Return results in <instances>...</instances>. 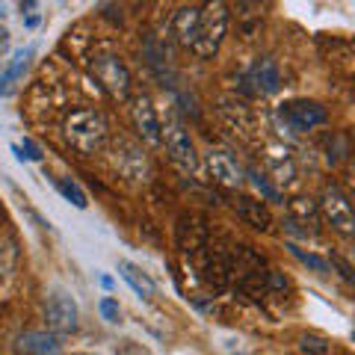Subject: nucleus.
<instances>
[{
  "mask_svg": "<svg viewBox=\"0 0 355 355\" xmlns=\"http://www.w3.org/2000/svg\"><path fill=\"white\" fill-rule=\"evenodd\" d=\"M62 130H65V139L71 142V148L80 151V154L101 151L107 137H110L107 119L92 107L71 110V113L65 116V121H62Z\"/></svg>",
  "mask_w": 355,
  "mask_h": 355,
  "instance_id": "obj_1",
  "label": "nucleus"
},
{
  "mask_svg": "<svg viewBox=\"0 0 355 355\" xmlns=\"http://www.w3.org/2000/svg\"><path fill=\"white\" fill-rule=\"evenodd\" d=\"M228 33V6L225 3H207L198 9V27H196V39H193V53L198 60H214L219 48H222V39Z\"/></svg>",
  "mask_w": 355,
  "mask_h": 355,
  "instance_id": "obj_2",
  "label": "nucleus"
},
{
  "mask_svg": "<svg viewBox=\"0 0 355 355\" xmlns=\"http://www.w3.org/2000/svg\"><path fill=\"white\" fill-rule=\"evenodd\" d=\"M160 142H166V151H169V157L178 169H184V172L198 169V154L190 139V130L184 128V121L172 110H166V116L160 119Z\"/></svg>",
  "mask_w": 355,
  "mask_h": 355,
  "instance_id": "obj_3",
  "label": "nucleus"
},
{
  "mask_svg": "<svg viewBox=\"0 0 355 355\" xmlns=\"http://www.w3.org/2000/svg\"><path fill=\"white\" fill-rule=\"evenodd\" d=\"M110 160H113L116 172L121 178H128L133 184H146L148 181V157L142 151L139 142H133L128 137H119L110 148Z\"/></svg>",
  "mask_w": 355,
  "mask_h": 355,
  "instance_id": "obj_4",
  "label": "nucleus"
},
{
  "mask_svg": "<svg viewBox=\"0 0 355 355\" xmlns=\"http://www.w3.org/2000/svg\"><path fill=\"white\" fill-rule=\"evenodd\" d=\"M279 121L291 133H305V130H314L320 125H326L329 113H326L323 104L296 98V101H287V104L279 107Z\"/></svg>",
  "mask_w": 355,
  "mask_h": 355,
  "instance_id": "obj_5",
  "label": "nucleus"
},
{
  "mask_svg": "<svg viewBox=\"0 0 355 355\" xmlns=\"http://www.w3.org/2000/svg\"><path fill=\"white\" fill-rule=\"evenodd\" d=\"M92 74L98 77V83H101L110 95L119 98V101H125L130 95V71L116 53H98L95 62H92Z\"/></svg>",
  "mask_w": 355,
  "mask_h": 355,
  "instance_id": "obj_6",
  "label": "nucleus"
},
{
  "mask_svg": "<svg viewBox=\"0 0 355 355\" xmlns=\"http://www.w3.org/2000/svg\"><path fill=\"white\" fill-rule=\"evenodd\" d=\"M320 214L326 216V222L335 231H340L343 237H349L355 231V216H352V207H349V198L340 193V187L329 184L323 187V193H320Z\"/></svg>",
  "mask_w": 355,
  "mask_h": 355,
  "instance_id": "obj_7",
  "label": "nucleus"
},
{
  "mask_svg": "<svg viewBox=\"0 0 355 355\" xmlns=\"http://www.w3.org/2000/svg\"><path fill=\"white\" fill-rule=\"evenodd\" d=\"M44 320H48V331L53 335H71L77 329V320H80V311L69 293H53L44 305Z\"/></svg>",
  "mask_w": 355,
  "mask_h": 355,
  "instance_id": "obj_8",
  "label": "nucleus"
},
{
  "mask_svg": "<svg viewBox=\"0 0 355 355\" xmlns=\"http://www.w3.org/2000/svg\"><path fill=\"white\" fill-rule=\"evenodd\" d=\"M130 121L148 146H160V116H157V110H154L151 98L146 92L130 98Z\"/></svg>",
  "mask_w": 355,
  "mask_h": 355,
  "instance_id": "obj_9",
  "label": "nucleus"
},
{
  "mask_svg": "<svg viewBox=\"0 0 355 355\" xmlns=\"http://www.w3.org/2000/svg\"><path fill=\"white\" fill-rule=\"evenodd\" d=\"M243 83L252 95H275L282 89V71H279V62L270 60V57H258L252 62V69L243 77Z\"/></svg>",
  "mask_w": 355,
  "mask_h": 355,
  "instance_id": "obj_10",
  "label": "nucleus"
},
{
  "mask_svg": "<svg viewBox=\"0 0 355 355\" xmlns=\"http://www.w3.org/2000/svg\"><path fill=\"white\" fill-rule=\"evenodd\" d=\"M205 163H207L210 178H214L219 187L237 190V187L243 184V166L237 163V157L231 151H225V148H210Z\"/></svg>",
  "mask_w": 355,
  "mask_h": 355,
  "instance_id": "obj_11",
  "label": "nucleus"
},
{
  "mask_svg": "<svg viewBox=\"0 0 355 355\" xmlns=\"http://www.w3.org/2000/svg\"><path fill=\"white\" fill-rule=\"evenodd\" d=\"M15 352L18 355H60L62 340H60V335L42 331V329L21 331V335L15 338Z\"/></svg>",
  "mask_w": 355,
  "mask_h": 355,
  "instance_id": "obj_12",
  "label": "nucleus"
},
{
  "mask_svg": "<svg viewBox=\"0 0 355 355\" xmlns=\"http://www.w3.org/2000/svg\"><path fill=\"white\" fill-rule=\"evenodd\" d=\"M287 222L291 225H299V231L308 234H317L320 231V210L311 198H291L287 202Z\"/></svg>",
  "mask_w": 355,
  "mask_h": 355,
  "instance_id": "obj_13",
  "label": "nucleus"
},
{
  "mask_svg": "<svg viewBox=\"0 0 355 355\" xmlns=\"http://www.w3.org/2000/svg\"><path fill=\"white\" fill-rule=\"evenodd\" d=\"M234 210H237V216L246 222V225H252V228H258V231H270V228H272V214H270V207H266L263 202H258V198L237 196Z\"/></svg>",
  "mask_w": 355,
  "mask_h": 355,
  "instance_id": "obj_14",
  "label": "nucleus"
},
{
  "mask_svg": "<svg viewBox=\"0 0 355 355\" xmlns=\"http://www.w3.org/2000/svg\"><path fill=\"white\" fill-rule=\"evenodd\" d=\"M198 9L202 6H181L172 18V33H175L178 44H184V48H193L196 27H198Z\"/></svg>",
  "mask_w": 355,
  "mask_h": 355,
  "instance_id": "obj_15",
  "label": "nucleus"
},
{
  "mask_svg": "<svg viewBox=\"0 0 355 355\" xmlns=\"http://www.w3.org/2000/svg\"><path fill=\"white\" fill-rule=\"evenodd\" d=\"M119 272H121V279H125L133 291H137L142 299H151L154 296V282L148 279L146 272L139 270L137 263H130V261H119Z\"/></svg>",
  "mask_w": 355,
  "mask_h": 355,
  "instance_id": "obj_16",
  "label": "nucleus"
},
{
  "mask_svg": "<svg viewBox=\"0 0 355 355\" xmlns=\"http://www.w3.org/2000/svg\"><path fill=\"white\" fill-rule=\"evenodd\" d=\"M30 60H33V48H21V51H15V57L9 60V65H6L3 71H0V92H6L9 83H15L18 77L27 71Z\"/></svg>",
  "mask_w": 355,
  "mask_h": 355,
  "instance_id": "obj_17",
  "label": "nucleus"
},
{
  "mask_svg": "<svg viewBox=\"0 0 355 355\" xmlns=\"http://www.w3.org/2000/svg\"><path fill=\"white\" fill-rule=\"evenodd\" d=\"M272 163V181H279V184H291L293 181V160H291V154L287 151H270V157H266Z\"/></svg>",
  "mask_w": 355,
  "mask_h": 355,
  "instance_id": "obj_18",
  "label": "nucleus"
},
{
  "mask_svg": "<svg viewBox=\"0 0 355 355\" xmlns=\"http://www.w3.org/2000/svg\"><path fill=\"white\" fill-rule=\"evenodd\" d=\"M57 190H60L65 198H69L74 207H86V205H89V198H86V193L80 190V184L71 181V178H62V181H57Z\"/></svg>",
  "mask_w": 355,
  "mask_h": 355,
  "instance_id": "obj_19",
  "label": "nucleus"
},
{
  "mask_svg": "<svg viewBox=\"0 0 355 355\" xmlns=\"http://www.w3.org/2000/svg\"><path fill=\"white\" fill-rule=\"evenodd\" d=\"M299 349H302L305 355H326L331 349V343L326 338H320V335H302L299 338Z\"/></svg>",
  "mask_w": 355,
  "mask_h": 355,
  "instance_id": "obj_20",
  "label": "nucleus"
},
{
  "mask_svg": "<svg viewBox=\"0 0 355 355\" xmlns=\"http://www.w3.org/2000/svg\"><path fill=\"white\" fill-rule=\"evenodd\" d=\"M287 249H291L293 254H296V258L299 261H302V263H308V266H314V270L317 272H326L329 270V263L323 261V258H317V254H311V252H302V249H299V246H293V243H291V246H287Z\"/></svg>",
  "mask_w": 355,
  "mask_h": 355,
  "instance_id": "obj_21",
  "label": "nucleus"
},
{
  "mask_svg": "<svg viewBox=\"0 0 355 355\" xmlns=\"http://www.w3.org/2000/svg\"><path fill=\"white\" fill-rule=\"evenodd\" d=\"M249 178H252V184L261 190V196H263V198H272V202L279 198V190H275V187H272L270 181H266V178H263L261 172H254V169H252V172H249Z\"/></svg>",
  "mask_w": 355,
  "mask_h": 355,
  "instance_id": "obj_22",
  "label": "nucleus"
},
{
  "mask_svg": "<svg viewBox=\"0 0 355 355\" xmlns=\"http://www.w3.org/2000/svg\"><path fill=\"white\" fill-rule=\"evenodd\" d=\"M101 314H104V320L107 323H119V305H116V299H101Z\"/></svg>",
  "mask_w": 355,
  "mask_h": 355,
  "instance_id": "obj_23",
  "label": "nucleus"
},
{
  "mask_svg": "<svg viewBox=\"0 0 355 355\" xmlns=\"http://www.w3.org/2000/svg\"><path fill=\"white\" fill-rule=\"evenodd\" d=\"M24 160H42V151H39V146H36V142H33V139H24Z\"/></svg>",
  "mask_w": 355,
  "mask_h": 355,
  "instance_id": "obj_24",
  "label": "nucleus"
},
{
  "mask_svg": "<svg viewBox=\"0 0 355 355\" xmlns=\"http://www.w3.org/2000/svg\"><path fill=\"white\" fill-rule=\"evenodd\" d=\"M77 355H92V352H77Z\"/></svg>",
  "mask_w": 355,
  "mask_h": 355,
  "instance_id": "obj_25",
  "label": "nucleus"
}]
</instances>
